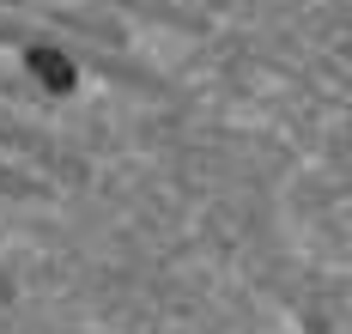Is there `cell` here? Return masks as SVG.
I'll return each mask as SVG.
<instances>
[{"mask_svg":"<svg viewBox=\"0 0 352 334\" xmlns=\"http://www.w3.org/2000/svg\"><path fill=\"white\" fill-rule=\"evenodd\" d=\"M340 322H346V316H340L328 298H316V304H304V310H298V322H292V329H298V334H340Z\"/></svg>","mask_w":352,"mask_h":334,"instance_id":"6da1fadb","label":"cell"},{"mask_svg":"<svg viewBox=\"0 0 352 334\" xmlns=\"http://www.w3.org/2000/svg\"><path fill=\"white\" fill-rule=\"evenodd\" d=\"M280 334H298V329H280Z\"/></svg>","mask_w":352,"mask_h":334,"instance_id":"7a4b0ae2","label":"cell"}]
</instances>
